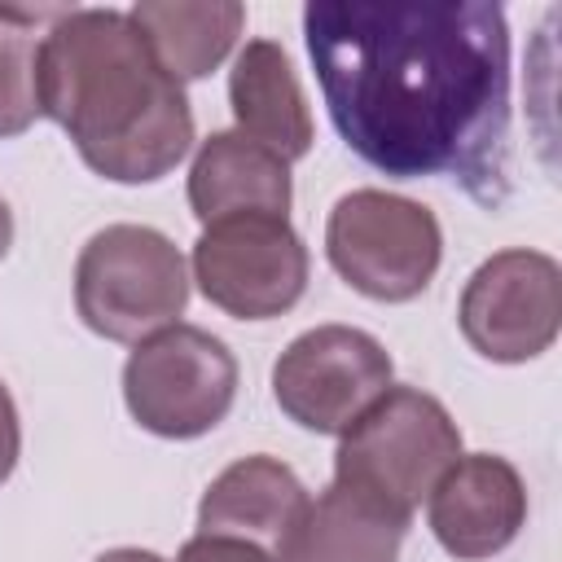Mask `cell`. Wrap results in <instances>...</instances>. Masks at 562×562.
Here are the masks:
<instances>
[{"instance_id":"cell-8","label":"cell","mask_w":562,"mask_h":562,"mask_svg":"<svg viewBox=\"0 0 562 562\" xmlns=\"http://www.w3.org/2000/svg\"><path fill=\"white\" fill-rule=\"evenodd\" d=\"M202 299L237 321L285 316L307 290V246L290 215H228L193 241Z\"/></svg>"},{"instance_id":"cell-15","label":"cell","mask_w":562,"mask_h":562,"mask_svg":"<svg viewBox=\"0 0 562 562\" xmlns=\"http://www.w3.org/2000/svg\"><path fill=\"white\" fill-rule=\"evenodd\" d=\"M145 44L154 48L158 66L176 79H206L237 44L246 26V9L237 0H206V4H184V0H140L127 9Z\"/></svg>"},{"instance_id":"cell-1","label":"cell","mask_w":562,"mask_h":562,"mask_svg":"<svg viewBox=\"0 0 562 562\" xmlns=\"http://www.w3.org/2000/svg\"><path fill=\"white\" fill-rule=\"evenodd\" d=\"M303 40L329 123L395 176H505L509 22L487 0H312Z\"/></svg>"},{"instance_id":"cell-9","label":"cell","mask_w":562,"mask_h":562,"mask_svg":"<svg viewBox=\"0 0 562 562\" xmlns=\"http://www.w3.org/2000/svg\"><path fill=\"white\" fill-rule=\"evenodd\" d=\"M465 342L492 364H527L558 342L562 268L544 250H496L483 259L457 303Z\"/></svg>"},{"instance_id":"cell-19","label":"cell","mask_w":562,"mask_h":562,"mask_svg":"<svg viewBox=\"0 0 562 562\" xmlns=\"http://www.w3.org/2000/svg\"><path fill=\"white\" fill-rule=\"evenodd\" d=\"M92 562H167V558H158V553H149V549H105V553L92 558Z\"/></svg>"},{"instance_id":"cell-3","label":"cell","mask_w":562,"mask_h":562,"mask_svg":"<svg viewBox=\"0 0 562 562\" xmlns=\"http://www.w3.org/2000/svg\"><path fill=\"white\" fill-rule=\"evenodd\" d=\"M189 307L180 246L149 224H105L75 259V312L110 342H145Z\"/></svg>"},{"instance_id":"cell-10","label":"cell","mask_w":562,"mask_h":562,"mask_svg":"<svg viewBox=\"0 0 562 562\" xmlns=\"http://www.w3.org/2000/svg\"><path fill=\"white\" fill-rule=\"evenodd\" d=\"M426 518L439 549L457 562L496 558L527 527V483L496 452H461L430 487Z\"/></svg>"},{"instance_id":"cell-6","label":"cell","mask_w":562,"mask_h":562,"mask_svg":"<svg viewBox=\"0 0 562 562\" xmlns=\"http://www.w3.org/2000/svg\"><path fill=\"white\" fill-rule=\"evenodd\" d=\"M237 400V360L202 325H167L136 342L123 364V404L158 439H198L215 430Z\"/></svg>"},{"instance_id":"cell-4","label":"cell","mask_w":562,"mask_h":562,"mask_svg":"<svg viewBox=\"0 0 562 562\" xmlns=\"http://www.w3.org/2000/svg\"><path fill=\"white\" fill-rule=\"evenodd\" d=\"M338 439L334 479L369 492L404 518L417 514L443 470L461 457V430L452 413L417 386H391Z\"/></svg>"},{"instance_id":"cell-16","label":"cell","mask_w":562,"mask_h":562,"mask_svg":"<svg viewBox=\"0 0 562 562\" xmlns=\"http://www.w3.org/2000/svg\"><path fill=\"white\" fill-rule=\"evenodd\" d=\"M61 9H18L0 4V140L22 136L40 110V44Z\"/></svg>"},{"instance_id":"cell-11","label":"cell","mask_w":562,"mask_h":562,"mask_svg":"<svg viewBox=\"0 0 562 562\" xmlns=\"http://www.w3.org/2000/svg\"><path fill=\"white\" fill-rule=\"evenodd\" d=\"M307 509H312V496L303 479L285 461L255 452V457L224 465L206 483L198 501V536L241 540L285 562Z\"/></svg>"},{"instance_id":"cell-14","label":"cell","mask_w":562,"mask_h":562,"mask_svg":"<svg viewBox=\"0 0 562 562\" xmlns=\"http://www.w3.org/2000/svg\"><path fill=\"white\" fill-rule=\"evenodd\" d=\"M413 518L373 501L351 483H329L290 549L285 562H400V544Z\"/></svg>"},{"instance_id":"cell-2","label":"cell","mask_w":562,"mask_h":562,"mask_svg":"<svg viewBox=\"0 0 562 562\" xmlns=\"http://www.w3.org/2000/svg\"><path fill=\"white\" fill-rule=\"evenodd\" d=\"M40 110L114 184H154L193 149V110L123 9H61L40 44Z\"/></svg>"},{"instance_id":"cell-12","label":"cell","mask_w":562,"mask_h":562,"mask_svg":"<svg viewBox=\"0 0 562 562\" xmlns=\"http://www.w3.org/2000/svg\"><path fill=\"white\" fill-rule=\"evenodd\" d=\"M294 180L290 162L259 140L233 132H211L189 167V206L198 224L228 215H290Z\"/></svg>"},{"instance_id":"cell-18","label":"cell","mask_w":562,"mask_h":562,"mask_svg":"<svg viewBox=\"0 0 562 562\" xmlns=\"http://www.w3.org/2000/svg\"><path fill=\"white\" fill-rule=\"evenodd\" d=\"M18 457H22V422L9 386L0 382V483H9V474L18 470Z\"/></svg>"},{"instance_id":"cell-7","label":"cell","mask_w":562,"mask_h":562,"mask_svg":"<svg viewBox=\"0 0 562 562\" xmlns=\"http://www.w3.org/2000/svg\"><path fill=\"white\" fill-rule=\"evenodd\" d=\"M391 351L356 325L303 329L272 364L277 408L312 435H347L395 382Z\"/></svg>"},{"instance_id":"cell-13","label":"cell","mask_w":562,"mask_h":562,"mask_svg":"<svg viewBox=\"0 0 562 562\" xmlns=\"http://www.w3.org/2000/svg\"><path fill=\"white\" fill-rule=\"evenodd\" d=\"M228 105L237 119V132L272 149L277 158L294 162L312 149V110L299 88V75L281 44L250 40L233 70H228Z\"/></svg>"},{"instance_id":"cell-17","label":"cell","mask_w":562,"mask_h":562,"mask_svg":"<svg viewBox=\"0 0 562 562\" xmlns=\"http://www.w3.org/2000/svg\"><path fill=\"white\" fill-rule=\"evenodd\" d=\"M176 562H277L272 553L241 544V540H224V536H193L180 544Z\"/></svg>"},{"instance_id":"cell-5","label":"cell","mask_w":562,"mask_h":562,"mask_svg":"<svg viewBox=\"0 0 562 562\" xmlns=\"http://www.w3.org/2000/svg\"><path fill=\"white\" fill-rule=\"evenodd\" d=\"M325 255L356 294L373 303H408L439 272L443 228L435 211L413 198L351 189L329 211Z\"/></svg>"},{"instance_id":"cell-20","label":"cell","mask_w":562,"mask_h":562,"mask_svg":"<svg viewBox=\"0 0 562 562\" xmlns=\"http://www.w3.org/2000/svg\"><path fill=\"white\" fill-rule=\"evenodd\" d=\"M9 246H13V211H9V202L0 198V259L9 255Z\"/></svg>"}]
</instances>
